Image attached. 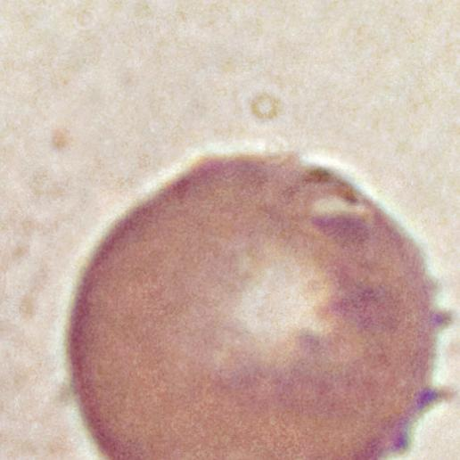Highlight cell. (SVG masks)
I'll return each mask as SVG.
<instances>
[{
	"label": "cell",
	"mask_w": 460,
	"mask_h": 460,
	"mask_svg": "<svg viewBox=\"0 0 460 460\" xmlns=\"http://www.w3.org/2000/svg\"><path fill=\"white\" fill-rule=\"evenodd\" d=\"M316 225L335 242L348 246L363 244L369 235L365 223L352 216L324 217L316 221Z\"/></svg>",
	"instance_id": "cell-1"
}]
</instances>
